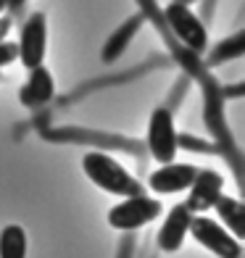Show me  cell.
I'll return each mask as SVG.
<instances>
[{"label":"cell","mask_w":245,"mask_h":258,"mask_svg":"<svg viewBox=\"0 0 245 258\" xmlns=\"http://www.w3.org/2000/svg\"><path fill=\"white\" fill-rule=\"evenodd\" d=\"M0 79H3V74H0Z\"/></svg>","instance_id":"20"},{"label":"cell","mask_w":245,"mask_h":258,"mask_svg":"<svg viewBox=\"0 0 245 258\" xmlns=\"http://www.w3.org/2000/svg\"><path fill=\"white\" fill-rule=\"evenodd\" d=\"M188 201L185 206L190 208V214H206L211 211L214 203L219 201V195L224 192V177L214 169H198L193 184L188 187Z\"/></svg>","instance_id":"7"},{"label":"cell","mask_w":245,"mask_h":258,"mask_svg":"<svg viewBox=\"0 0 245 258\" xmlns=\"http://www.w3.org/2000/svg\"><path fill=\"white\" fill-rule=\"evenodd\" d=\"M53 95H55V79L45 69V63L29 69V77L19 90L21 105H27V108H42L45 103L53 100Z\"/></svg>","instance_id":"10"},{"label":"cell","mask_w":245,"mask_h":258,"mask_svg":"<svg viewBox=\"0 0 245 258\" xmlns=\"http://www.w3.org/2000/svg\"><path fill=\"white\" fill-rule=\"evenodd\" d=\"M6 8H8V6H6V0H0V16L6 14Z\"/></svg>","instance_id":"19"},{"label":"cell","mask_w":245,"mask_h":258,"mask_svg":"<svg viewBox=\"0 0 245 258\" xmlns=\"http://www.w3.org/2000/svg\"><path fill=\"white\" fill-rule=\"evenodd\" d=\"M190 208L185 206V203H177V206H171L169 208V214L166 219L161 221V229L156 234V242H158V250L163 253H177L182 248V242L185 237L190 234Z\"/></svg>","instance_id":"9"},{"label":"cell","mask_w":245,"mask_h":258,"mask_svg":"<svg viewBox=\"0 0 245 258\" xmlns=\"http://www.w3.org/2000/svg\"><path fill=\"white\" fill-rule=\"evenodd\" d=\"M82 171L87 174L92 184H98L103 192H111L116 198H132L145 192L137 177H132L119 161H113L106 153H98V150H90L82 158Z\"/></svg>","instance_id":"1"},{"label":"cell","mask_w":245,"mask_h":258,"mask_svg":"<svg viewBox=\"0 0 245 258\" xmlns=\"http://www.w3.org/2000/svg\"><path fill=\"white\" fill-rule=\"evenodd\" d=\"M161 21L166 27L177 42L182 45L185 50H190L193 55H201L208 50V29L198 14H193L190 6H182V3H171L161 11Z\"/></svg>","instance_id":"2"},{"label":"cell","mask_w":245,"mask_h":258,"mask_svg":"<svg viewBox=\"0 0 245 258\" xmlns=\"http://www.w3.org/2000/svg\"><path fill=\"white\" fill-rule=\"evenodd\" d=\"M148 150L153 161L169 163L177 158L179 150V132L174 126V116L169 108H156L148 121Z\"/></svg>","instance_id":"6"},{"label":"cell","mask_w":245,"mask_h":258,"mask_svg":"<svg viewBox=\"0 0 245 258\" xmlns=\"http://www.w3.org/2000/svg\"><path fill=\"white\" fill-rule=\"evenodd\" d=\"M19 58V53H16V42H0V69L3 66H8V63H14Z\"/></svg>","instance_id":"15"},{"label":"cell","mask_w":245,"mask_h":258,"mask_svg":"<svg viewBox=\"0 0 245 258\" xmlns=\"http://www.w3.org/2000/svg\"><path fill=\"white\" fill-rule=\"evenodd\" d=\"M245 50V34L237 32V34H232V37H227L224 42H219L216 48L208 53V66H219V63H224V61H232V58H240Z\"/></svg>","instance_id":"14"},{"label":"cell","mask_w":245,"mask_h":258,"mask_svg":"<svg viewBox=\"0 0 245 258\" xmlns=\"http://www.w3.org/2000/svg\"><path fill=\"white\" fill-rule=\"evenodd\" d=\"M11 27H14V19H11V16H0V42L6 40V34L11 32Z\"/></svg>","instance_id":"17"},{"label":"cell","mask_w":245,"mask_h":258,"mask_svg":"<svg viewBox=\"0 0 245 258\" xmlns=\"http://www.w3.org/2000/svg\"><path fill=\"white\" fill-rule=\"evenodd\" d=\"M143 21H145V16L140 14V16H132L130 21H124V24L116 29L111 37H108V42H106V48H103V61L106 63H111L113 58H119L124 50H127V45L132 42V37H135V32L143 27Z\"/></svg>","instance_id":"12"},{"label":"cell","mask_w":245,"mask_h":258,"mask_svg":"<svg viewBox=\"0 0 245 258\" xmlns=\"http://www.w3.org/2000/svg\"><path fill=\"white\" fill-rule=\"evenodd\" d=\"M174 3H182V6H193V3H198V0H174Z\"/></svg>","instance_id":"18"},{"label":"cell","mask_w":245,"mask_h":258,"mask_svg":"<svg viewBox=\"0 0 245 258\" xmlns=\"http://www.w3.org/2000/svg\"><path fill=\"white\" fill-rule=\"evenodd\" d=\"M0 258H27V232L19 224H8L0 232Z\"/></svg>","instance_id":"13"},{"label":"cell","mask_w":245,"mask_h":258,"mask_svg":"<svg viewBox=\"0 0 245 258\" xmlns=\"http://www.w3.org/2000/svg\"><path fill=\"white\" fill-rule=\"evenodd\" d=\"M161 216V201L150 195H132L124 198L121 203H116L108 211V224L119 232H135L140 227L150 224Z\"/></svg>","instance_id":"4"},{"label":"cell","mask_w":245,"mask_h":258,"mask_svg":"<svg viewBox=\"0 0 245 258\" xmlns=\"http://www.w3.org/2000/svg\"><path fill=\"white\" fill-rule=\"evenodd\" d=\"M45 50H48V19H45L42 11H34L21 21L16 53L19 61L29 72V69L45 63Z\"/></svg>","instance_id":"5"},{"label":"cell","mask_w":245,"mask_h":258,"mask_svg":"<svg viewBox=\"0 0 245 258\" xmlns=\"http://www.w3.org/2000/svg\"><path fill=\"white\" fill-rule=\"evenodd\" d=\"M195 174H198V166H193V163H177V161L158 163V169L150 171L148 177V187L156 195H174V192L188 190L195 179Z\"/></svg>","instance_id":"8"},{"label":"cell","mask_w":245,"mask_h":258,"mask_svg":"<svg viewBox=\"0 0 245 258\" xmlns=\"http://www.w3.org/2000/svg\"><path fill=\"white\" fill-rule=\"evenodd\" d=\"M6 11L11 14V19H21L24 16V8H27V0H6Z\"/></svg>","instance_id":"16"},{"label":"cell","mask_w":245,"mask_h":258,"mask_svg":"<svg viewBox=\"0 0 245 258\" xmlns=\"http://www.w3.org/2000/svg\"><path fill=\"white\" fill-rule=\"evenodd\" d=\"M190 234L198 245L211 250L219 258H242V245L240 240L224 229L216 219H208L206 214H193L190 219Z\"/></svg>","instance_id":"3"},{"label":"cell","mask_w":245,"mask_h":258,"mask_svg":"<svg viewBox=\"0 0 245 258\" xmlns=\"http://www.w3.org/2000/svg\"><path fill=\"white\" fill-rule=\"evenodd\" d=\"M214 211H216V216L224 221L221 227L229 229L237 240H242V234H245V208H242V203L237 201V198H229V195L221 192L219 201L214 203Z\"/></svg>","instance_id":"11"}]
</instances>
